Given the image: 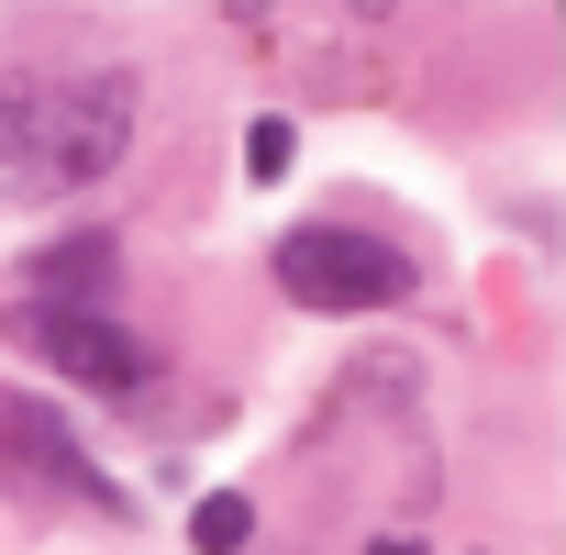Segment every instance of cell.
Segmentation results:
<instances>
[{"label": "cell", "mask_w": 566, "mask_h": 555, "mask_svg": "<svg viewBox=\"0 0 566 555\" xmlns=\"http://www.w3.org/2000/svg\"><path fill=\"white\" fill-rule=\"evenodd\" d=\"M277 301H301V312H400L411 301V255L356 233V222H301V233H277Z\"/></svg>", "instance_id": "277c9868"}, {"label": "cell", "mask_w": 566, "mask_h": 555, "mask_svg": "<svg viewBox=\"0 0 566 555\" xmlns=\"http://www.w3.org/2000/svg\"><path fill=\"white\" fill-rule=\"evenodd\" d=\"M189 544H200V555H244V544H255V511H244V489H211V500L189 511Z\"/></svg>", "instance_id": "52a82bcc"}, {"label": "cell", "mask_w": 566, "mask_h": 555, "mask_svg": "<svg viewBox=\"0 0 566 555\" xmlns=\"http://www.w3.org/2000/svg\"><path fill=\"white\" fill-rule=\"evenodd\" d=\"M0 489L45 500V511H90V522H134V500L90 467V444L67 433V411H45L34 389L0 378Z\"/></svg>", "instance_id": "3957f363"}, {"label": "cell", "mask_w": 566, "mask_h": 555, "mask_svg": "<svg viewBox=\"0 0 566 555\" xmlns=\"http://www.w3.org/2000/svg\"><path fill=\"white\" fill-rule=\"evenodd\" d=\"M233 34L266 45L312 101H367L389 67V23L356 12V0H255V12H233Z\"/></svg>", "instance_id": "7a4b0ae2"}, {"label": "cell", "mask_w": 566, "mask_h": 555, "mask_svg": "<svg viewBox=\"0 0 566 555\" xmlns=\"http://www.w3.org/2000/svg\"><path fill=\"white\" fill-rule=\"evenodd\" d=\"M12 334L23 356H45V367H67L78 389H101V400H134L167 356H156V334H134L123 312H56V301H12Z\"/></svg>", "instance_id": "5b68a950"}, {"label": "cell", "mask_w": 566, "mask_h": 555, "mask_svg": "<svg viewBox=\"0 0 566 555\" xmlns=\"http://www.w3.org/2000/svg\"><path fill=\"white\" fill-rule=\"evenodd\" d=\"M23 301H56V312H112V233H67L56 255H34Z\"/></svg>", "instance_id": "8992f818"}, {"label": "cell", "mask_w": 566, "mask_h": 555, "mask_svg": "<svg viewBox=\"0 0 566 555\" xmlns=\"http://www.w3.org/2000/svg\"><path fill=\"white\" fill-rule=\"evenodd\" d=\"M290 156H301V134L277 123V112H266V123L244 134V178H255V189H266V178H290Z\"/></svg>", "instance_id": "ba28073f"}, {"label": "cell", "mask_w": 566, "mask_h": 555, "mask_svg": "<svg viewBox=\"0 0 566 555\" xmlns=\"http://www.w3.org/2000/svg\"><path fill=\"white\" fill-rule=\"evenodd\" d=\"M134 123H145V90L123 56H78V67H12L0 78V200H67V189H101L123 156H134Z\"/></svg>", "instance_id": "6da1fadb"}, {"label": "cell", "mask_w": 566, "mask_h": 555, "mask_svg": "<svg viewBox=\"0 0 566 555\" xmlns=\"http://www.w3.org/2000/svg\"><path fill=\"white\" fill-rule=\"evenodd\" d=\"M367 555H422V544H411V533H378V544H367Z\"/></svg>", "instance_id": "9c48e42d"}]
</instances>
